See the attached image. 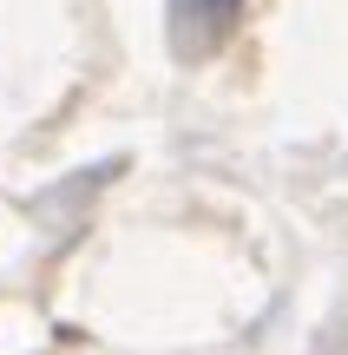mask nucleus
I'll return each instance as SVG.
<instances>
[{"label": "nucleus", "instance_id": "nucleus-1", "mask_svg": "<svg viewBox=\"0 0 348 355\" xmlns=\"http://www.w3.org/2000/svg\"><path fill=\"white\" fill-rule=\"evenodd\" d=\"M184 7H191L197 20H210V26H217V20H230V13H237V0H184Z\"/></svg>", "mask_w": 348, "mask_h": 355}]
</instances>
